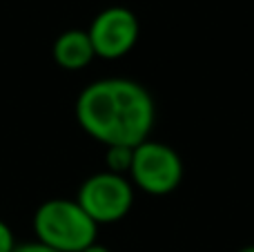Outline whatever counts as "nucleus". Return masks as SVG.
<instances>
[{
  "label": "nucleus",
  "instance_id": "6",
  "mask_svg": "<svg viewBox=\"0 0 254 252\" xmlns=\"http://www.w3.org/2000/svg\"><path fill=\"white\" fill-rule=\"evenodd\" d=\"M52 56L58 67L67 71H78L85 69L96 58V54H94L87 29H67L54 40Z\"/></svg>",
  "mask_w": 254,
  "mask_h": 252
},
{
  "label": "nucleus",
  "instance_id": "7",
  "mask_svg": "<svg viewBox=\"0 0 254 252\" xmlns=\"http://www.w3.org/2000/svg\"><path fill=\"white\" fill-rule=\"evenodd\" d=\"M105 163L107 170L114 174H123L127 177L131 168V154H134V147H123V145H112L105 147Z\"/></svg>",
  "mask_w": 254,
  "mask_h": 252
},
{
  "label": "nucleus",
  "instance_id": "4",
  "mask_svg": "<svg viewBox=\"0 0 254 252\" xmlns=\"http://www.w3.org/2000/svg\"><path fill=\"white\" fill-rule=\"evenodd\" d=\"M76 201L96 226H107L129 214L134 205V186L129 177L103 170L80 183Z\"/></svg>",
  "mask_w": 254,
  "mask_h": 252
},
{
  "label": "nucleus",
  "instance_id": "5",
  "mask_svg": "<svg viewBox=\"0 0 254 252\" xmlns=\"http://www.w3.org/2000/svg\"><path fill=\"white\" fill-rule=\"evenodd\" d=\"M96 58L119 61L136 47L140 36L138 18L131 9L114 4L96 13L87 29Z\"/></svg>",
  "mask_w": 254,
  "mask_h": 252
},
{
  "label": "nucleus",
  "instance_id": "9",
  "mask_svg": "<svg viewBox=\"0 0 254 252\" xmlns=\"http://www.w3.org/2000/svg\"><path fill=\"white\" fill-rule=\"evenodd\" d=\"M13 252H58V250L47 248V246H43L40 241H29V244H18Z\"/></svg>",
  "mask_w": 254,
  "mask_h": 252
},
{
  "label": "nucleus",
  "instance_id": "3",
  "mask_svg": "<svg viewBox=\"0 0 254 252\" xmlns=\"http://www.w3.org/2000/svg\"><path fill=\"white\" fill-rule=\"evenodd\" d=\"M129 181L145 194H172L183 181V161L179 152L161 141H143L134 147L129 168Z\"/></svg>",
  "mask_w": 254,
  "mask_h": 252
},
{
  "label": "nucleus",
  "instance_id": "1",
  "mask_svg": "<svg viewBox=\"0 0 254 252\" xmlns=\"http://www.w3.org/2000/svg\"><path fill=\"white\" fill-rule=\"evenodd\" d=\"M80 129L105 147H136L156 123V103L147 87L131 78H98L76 98Z\"/></svg>",
  "mask_w": 254,
  "mask_h": 252
},
{
  "label": "nucleus",
  "instance_id": "10",
  "mask_svg": "<svg viewBox=\"0 0 254 252\" xmlns=\"http://www.w3.org/2000/svg\"><path fill=\"white\" fill-rule=\"evenodd\" d=\"M83 252H112V250L107 248V246H103V244H98V241H96V244H92L89 248H85Z\"/></svg>",
  "mask_w": 254,
  "mask_h": 252
},
{
  "label": "nucleus",
  "instance_id": "11",
  "mask_svg": "<svg viewBox=\"0 0 254 252\" xmlns=\"http://www.w3.org/2000/svg\"><path fill=\"white\" fill-rule=\"evenodd\" d=\"M239 252H254V246H246V248H241Z\"/></svg>",
  "mask_w": 254,
  "mask_h": 252
},
{
  "label": "nucleus",
  "instance_id": "8",
  "mask_svg": "<svg viewBox=\"0 0 254 252\" xmlns=\"http://www.w3.org/2000/svg\"><path fill=\"white\" fill-rule=\"evenodd\" d=\"M16 237H13L11 228L0 219V252H13L16 250Z\"/></svg>",
  "mask_w": 254,
  "mask_h": 252
},
{
  "label": "nucleus",
  "instance_id": "2",
  "mask_svg": "<svg viewBox=\"0 0 254 252\" xmlns=\"http://www.w3.org/2000/svg\"><path fill=\"white\" fill-rule=\"evenodd\" d=\"M36 241L58 252H83L96 244L98 226L76 199H49L34 212Z\"/></svg>",
  "mask_w": 254,
  "mask_h": 252
}]
</instances>
